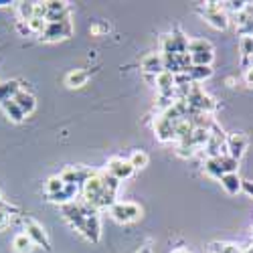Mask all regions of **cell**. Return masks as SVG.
<instances>
[{
  "instance_id": "obj_10",
  "label": "cell",
  "mask_w": 253,
  "mask_h": 253,
  "mask_svg": "<svg viewBox=\"0 0 253 253\" xmlns=\"http://www.w3.org/2000/svg\"><path fill=\"white\" fill-rule=\"evenodd\" d=\"M81 235L85 237L87 241H91V243H97L99 241V237H101V223H99L97 209H93L91 213L87 215V221H85V225H83Z\"/></svg>"
},
{
  "instance_id": "obj_26",
  "label": "cell",
  "mask_w": 253,
  "mask_h": 253,
  "mask_svg": "<svg viewBox=\"0 0 253 253\" xmlns=\"http://www.w3.org/2000/svg\"><path fill=\"white\" fill-rule=\"evenodd\" d=\"M211 249H213V253H243V249H239L237 245H231V243H213Z\"/></svg>"
},
{
  "instance_id": "obj_23",
  "label": "cell",
  "mask_w": 253,
  "mask_h": 253,
  "mask_svg": "<svg viewBox=\"0 0 253 253\" xmlns=\"http://www.w3.org/2000/svg\"><path fill=\"white\" fill-rule=\"evenodd\" d=\"M239 51H241V57L247 59L253 55V33H245L239 41Z\"/></svg>"
},
{
  "instance_id": "obj_1",
  "label": "cell",
  "mask_w": 253,
  "mask_h": 253,
  "mask_svg": "<svg viewBox=\"0 0 253 253\" xmlns=\"http://www.w3.org/2000/svg\"><path fill=\"white\" fill-rule=\"evenodd\" d=\"M120 180L110 176L108 172H95L89 180L83 182V203H87L93 209H112L118 201H116V193H118Z\"/></svg>"
},
{
  "instance_id": "obj_30",
  "label": "cell",
  "mask_w": 253,
  "mask_h": 253,
  "mask_svg": "<svg viewBox=\"0 0 253 253\" xmlns=\"http://www.w3.org/2000/svg\"><path fill=\"white\" fill-rule=\"evenodd\" d=\"M103 31H110V27H108V25H93V27H91V33H93V35H99V33H103Z\"/></svg>"
},
{
  "instance_id": "obj_16",
  "label": "cell",
  "mask_w": 253,
  "mask_h": 253,
  "mask_svg": "<svg viewBox=\"0 0 253 253\" xmlns=\"http://www.w3.org/2000/svg\"><path fill=\"white\" fill-rule=\"evenodd\" d=\"M219 180H221V186L225 188V191H227L229 195H237V193L241 191V186H243V180L239 178V174H237V172L223 174Z\"/></svg>"
},
{
  "instance_id": "obj_18",
  "label": "cell",
  "mask_w": 253,
  "mask_h": 253,
  "mask_svg": "<svg viewBox=\"0 0 253 253\" xmlns=\"http://www.w3.org/2000/svg\"><path fill=\"white\" fill-rule=\"evenodd\" d=\"M33 247H35V243L31 241V237H29L27 233L14 235V239H12V249H14L16 253H31Z\"/></svg>"
},
{
  "instance_id": "obj_33",
  "label": "cell",
  "mask_w": 253,
  "mask_h": 253,
  "mask_svg": "<svg viewBox=\"0 0 253 253\" xmlns=\"http://www.w3.org/2000/svg\"><path fill=\"white\" fill-rule=\"evenodd\" d=\"M172 253H188V251H186V249H174Z\"/></svg>"
},
{
  "instance_id": "obj_15",
  "label": "cell",
  "mask_w": 253,
  "mask_h": 253,
  "mask_svg": "<svg viewBox=\"0 0 253 253\" xmlns=\"http://www.w3.org/2000/svg\"><path fill=\"white\" fill-rule=\"evenodd\" d=\"M87 79H89V73H87V71L73 69V71H69L67 77H65V85H67L69 89H79V87L85 85Z\"/></svg>"
},
{
  "instance_id": "obj_27",
  "label": "cell",
  "mask_w": 253,
  "mask_h": 253,
  "mask_svg": "<svg viewBox=\"0 0 253 253\" xmlns=\"http://www.w3.org/2000/svg\"><path fill=\"white\" fill-rule=\"evenodd\" d=\"M10 225V213L6 209H0V231H4Z\"/></svg>"
},
{
  "instance_id": "obj_25",
  "label": "cell",
  "mask_w": 253,
  "mask_h": 253,
  "mask_svg": "<svg viewBox=\"0 0 253 253\" xmlns=\"http://www.w3.org/2000/svg\"><path fill=\"white\" fill-rule=\"evenodd\" d=\"M65 184H67V182L63 180L61 176H51V178L47 180V186H45V188H47V195H49V197H51V195H57L59 191H63V188H65Z\"/></svg>"
},
{
  "instance_id": "obj_31",
  "label": "cell",
  "mask_w": 253,
  "mask_h": 253,
  "mask_svg": "<svg viewBox=\"0 0 253 253\" xmlns=\"http://www.w3.org/2000/svg\"><path fill=\"white\" fill-rule=\"evenodd\" d=\"M241 188H243V191H245L249 197H253V182H251V180H245Z\"/></svg>"
},
{
  "instance_id": "obj_4",
  "label": "cell",
  "mask_w": 253,
  "mask_h": 253,
  "mask_svg": "<svg viewBox=\"0 0 253 253\" xmlns=\"http://www.w3.org/2000/svg\"><path fill=\"white\" fill-rule=\"evenodd\" d=\"M71 33H73V23H71V16H69L65 20H59V23H47V29L43 31L41 39L53 43V41H61V39L71 37Z\"/></svg>"
},
{
  "instance_id": "obj_20",
  "label": "cell",
  "mask_w": 253,
  "mask_h": 253,
  "mask_svg": "<svg viewBox=\"0 0 253 253\" xmlns=\"http://www.w3.org/2000/svg\"><path fill=\"white\" fill-rule=\"evenodd\" d=\"M186 75H188V79H191L193 83H201V81H205V79H209L211 75H213V69H211V67H201V65H193L191 69L186 71Z\"/></svg>"
},
{
  "instance_id": "obj_11",
  "label": "cell",
  "mask_w": 253,
  "mask_h": 253,
  "mask_svg": "<svg viewBox=\"0 0 253 253\" xmlns=\"http://www.w3.org/2000/svg\"><path fill=\"white\" fill-rule=\"evenodd\" d=\"M164 71V57L160 53H150L142 59V73L146 77H156Z\"/></svg>"
},
{
  "instance_id": "obj_7",
  "label": "cell",
  "mask_w": 253,
  "mask_h": 253,
  "mask_svg": "<svg viewBox=\"0 0 253 253\" xmlns=\"http://www.w3.org/2000/svg\"><path fill=\"white\" fill-rule=\"evenodd\" d=\"M93 174H95V170H91V168H85V166H67L59 176L65 180L67 184H81L83 186V182L89 180Z\"/></svg>"
},
{
  "instance_id": "obj_5",
  "label": "cell",
  "mask_w": 253,
  "mask_h": 253,
  "mask_svg": "<svg viewBox=\"0 0 253 253\" xmlns=\"http://www.w3.org/2000/svg\"><path fill=\"white\" fill-rule=\"evenodd\" d=\"M203 16H205V20L213 29L225 31L229 27V18H227V14L223 10V4L219 6V2H207L205 4V10H203Z\"/></svg>"
},
{
  "instance_id": "obj_29",
  "label": "cell",
  "mask_w": 253,
  "mask_h": 253,
  "mask_svg": "<svg viewBox=\"0 0 253 253\" xmlns=\"http://www.w3.org/2000/svg\"><path fill=\"white\" fill-rule=\"evenodd\" d=\"M16 27H18V31L23 33V35H31V29H29V25L25 23V20H18V25H16Z\"/></svg>"
},
{
  "instance_id": "obj_22",
  "label": "cell",
  "mask_w": 253,
  "mask_h": 253,
  "mask_svg": "<svg viewBox=\"0 0 253 253\" xmlns=\"http://www.w3.org/2000/svg\"><path fill=\"white\" fill-rule=\"evenodd\" d=\"M16 8H18V16H20V20H25V23H29L31 18H35L37 2H18V4H16Z\"/></svg>"
},
{
  "instance_id": "obj_14",
  "label": "cell",
  "mask_w": 253,
  "mask_h": 253,
  "mask_svg": "<svg viewBox=\"0 0 253 253\" xmlns=\"http://www.w3.org/2000/svg\"><path fill=\"white\" fill-rule=\"evenodd\" d=\"M77 193H79V184H65V188H63V191H59L57 195H51L49 201L61 203V205H69V203H75Z\"/></svg>"
},
{
  "instance_id": "obj_8",
  "label": "cell",
  "mask_w": 253,
  "mask_h": 253,
  "mask_svg": "<svg viewBox=\"0 0 253 253\" xmlns=\"http://www.w3.org/2000/svg\"><path fill=\"white\" fill-rule=\"evenodd\" d=\"M154 85L158 89V95L162 97H174L176 99V75L170 71H162L160 75H156Z\"/></svg>"
},
{
  "instance_id": "obj_13",
  "label": "cell",
  "mask_w": 253,
  "mask_h": 253,
  "mask_svg": "<svg viewBox=\"0 0 253 253\" xmlns=\"http://www.w3.org/2000/svg\"><path fill=\"white\" fill-rule=\"evenodd\" d=\"M12 99L16 101L18 108L23 110V114H25V116H31V114L35 112V108H37V99H35V95H33V93H29V91H25V89H20Z\"/></svg>"
},
{
  "instance_id": "obj_21",
  "label": "cell",
  "mask_w": 253,
  "mask_h": 253,
  "mask_svg": "<svg viewBox=\"0 0 253 253\" xmlns=\"http://www.w3.org/2000/svg\"><path fill=\"white\" fill-rule=\"evenodd\" d=\"M18 91H20L18 81H4V83H0V103L6 101V99H12Z\"/></svg>"
},
{
  "instance_id": "obj_34",
  "label": "cell",
  "mask_w": 253,
  "mask_h": 253,
  "mask_svg": "<svg viewBox=\"0 0 253 253\" xmlns=\"http://www.w3.org/2000/svg\"><path fill=\"white\" fill-rule=\"evenodd\" d=\"M0 201H2V195H0Z\"/></svg>"
},
{
  "instance_id": "obj_3",
  "label": "cell",
  "mask_w": 253,
  "mask_h": 253,
  "mask_svg": "<svg viewBox=\"0 0 253 253\" xmlns=\"http://www.w3.org/2000/svg\"><path fill=\"white\" fill-rule=\"evenodd\" d=\"M235 168H237V160L231 158L229 154H221L217 158H207V162H205L207 174L215 176V178H221L223 174H229V172H235Z\"/></svg>"
},
{
  "instance_id": "obj_2",
  "label": "cell",
  "mask_w": 253,
  "mask_h": 253,
  "mask_svg": "<svg viewBox=\"0 0 253 253\" xmlns=\"http://www.w3.org/2000/svg\"><path fill=\"white\" fill-rule=\"evenodd\" d=\"M110 215L118 221V223H134L142 217V207L130 201H118L112 209H110Z\"/></svg>"
},
{
  "instance_id": "obj_32",
  "label": "cell",
  "mask_w": 253,
  "mask_h": 253,
  "mask_svg": "<svg viewBox=\"0 0 253 253\" xmlns=\"http://www.w3.org/2000/svg\"><path fill=\"white\" fill-rule=\"evenodd\" d=\"M136 253H152V249H150L148 245H144V247H140V249H138Z\"/></svg>"
},
{
  "instance_id": "obj_19",
  "label": "cell",
  "mask_w": 253,
  "mask_h": 253,
  "mask_svg": "<svg viewBox=\"0 0 253 253\" xmlns=\"http://www.w3.org/2000/svg\"><path fill=\"white\" fill-rule=\"evenodd\" d=\"M197 53H213V45L205 39H188V55Z\"/></svg>"
},
{
  "instance_id": "obj_17",
  "label": "cell",
  "mask_w": 253,
  "mask_h": 253,
  "mask_svg": "<svg viewBox=\"0 0 253 253\" xmlns=\"http://www.w3.org/2000/svg\"><path fill=\"white\" fill-rule=\"evenodd\" d=\"M0 110H2V112L6 114V118H8V120H12L14 124H20V122L25 120L23 110L18 108L14 99H6V101H2V103H0Z\"/></svg>"
},
{
  "instance_id": "obj_24",
  "label": "cell",
  "mask_w": 253,
  "mask_h": 253,
  "mask_svg": "<svg viewBox=\"0 0 253 253\" xmlns=\"http://www.w3.org/2000/svg\"><path fill=\"white\" fill-rule=\"evenodd\" d=\"M148 162H150V158H148V154H146L144 150H134L132 156H130V164L134 168H146V166H148Z\"/></svg>"
},
{
  "instance_id": "obj_28",
  "label": "cell",
  "mask_w": 253,
  "mask_h": 253,
  "mask_svg": "<svg viewBox=\"0 0 253 253\" xmlns=\"http://www.w3.org/2000/svg\"><path fill=\"white\" fill-rule=\"evenodd\" d=\"M243 79H245V83H247L249 87H253V65L245 69V75H243Z\"/></svg>"
},
{
  "instance_id": "obj_9",
  "label": "cell",
  "mask_w": 253,
  "mask_h": 253,
  "mask_svg": "<svg viewBox=\"0 0 253 253\" xmlns=\"http://www.w3.org/2000/svg\"><path fill=\"white\" fill-rule=\"evenodd\" d=\"M136 168L130 164V160H124V158H112L105 166V172L110 176L118 178V180H124V178H130L134 174Z\"/></svg>"
},
{
  "instance_id": "obj_12",
  "label": "cell",
  "mask_w": 253,
  "mask_h": 253,
  "mask_svg": "<svg viewBox=\"0 0 253 253\" xmlns=\"http://www.w3.org/2000/svg\"><path fill=\"white\" fill-rule=\"evenodd\" d=\"M247 150V136L245 134H231L227 138V154L231 158H235L239 162V158L245 154Z\"/></svg>"
},
{
  "instance_id": "obj_6",
  "label": "cell",
  "mask_w": 253,
  "mask_h": 253,
  "mask_svg": "<svg viewBox=\"0 0 253 253\" xmlns=\"http://www.w3.org/2000/svg\"><path fill=\"white\" fill-rule=\"evenodd\" d=\"M25 233L31 237V241L39 247H43V249H51V241H49V235H47V231L45 227L37 223L35 219H25Z\"/></svg>"
}]
</instances>
